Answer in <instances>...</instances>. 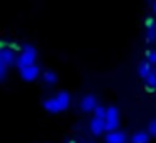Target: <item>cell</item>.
Listing matches in <instances>:
<instances>
[{
    "label": "cell",
    "mask_w": 156,
    "mask_h": 143,
    "mask_svg": "<svg viewBox=\"0 0 156 143\" xmlns=\"http://www.w3.org/2000/svg\"><path fill=\"white\" fill-rule=\"evenodd\" d=\"M69 106H71V94L67 91H59L55 96H52V98L44 101V109L47 113H52V115L66 111Z\"/></svg>",
    "instance_id": "cell-1"
},
{
    "label": "cell",
    "mask_w": 156,
    "mask_h": 143,
    "mask_svg": "<svg viewBox=\"0 0 156 143\" xmlns=\"http://www.w3.org/2000/svg\"><path fill=\"white\" fill-rule=\"evenodd\" d=\"M35 59H37V49L30 44H25V46H22L19 56L15 57V64H17V68H22V66L34 64Z\"/></svg>",
    "instance_id": "cell-2"
},
{
    "label": "cell",
    "mask_w": 156,
    "mask_h": 143,
    "mask_svg": "<svg viewBox=\"0 0 156 143\" xmlns=\"http://www.w3.org/2000/svg\"><path fill=\"white\" fill-rule=\"evenodd\" d=\"M121 123V116H119V109L116 106H108L106 108V115H104V126L106 131H112V130L119 128Z\"/></svg>",
    "instance_id": "cell-3"
},
{
    "label": "cell",
    "mask_w": 156,
    "mask_h": 143,
    "mask_svg": "<svg viewBox=\"0 0 156 143\" xmlns=\"http://www.w3.org/2000/svg\"><path fill=\"white\" fill-rule=\"evenodd\" d=\"M19 71H20V78L24 81H34L41 74V69H39V66L35 62L34 64H29V66H22V68H19Z\"/></svg>",
    "instance_id": "cell-4"
},
{
    "label": "cell",
    "mask_w": 156,
    "mask_h": 143,
    "mask_svg": "<svg viewBox=\"0 0 156 143\" xmlns=\"http://www.w3.org/2000/svg\"><path fill=\"white\" fill-rule=\"evenodd\" d=\"M96 106H98V98L94 94H84L79 99V109L82 113H92Z\"/></svg>",
    "instance_id": "cell-5"
},
{
    "label": "cell",
    "mask_w": 156,
    "mask_h": 143,
    "mask_svg": "<svg viewBox=\"0 0 156 143\" xmlns=\"http://www.w3.org/2000/svg\"><path fill=\"white\" fill-rule=\"evenodd\" d=\"M104 143H128V136H126L124 131L121 130H112V131H108L104 136Z\"/></svg>",
    "instance_id": "cell-6"
},
{
    "label": "cell",
    "mask_w": 156,
    "mask_h": 143,
    "mask_svg": "<svg viewBox=\"0 0 156 143\" xmlns=\"http://www.w3.org/2000/svg\"><path fill=\"white\" fill-rule=\"evenodd\" d=\"M15 52L14 49L10 47H4V49H0V62L2 64H5L7 68H10L12 64H15Z\"/></svg>",
    "instance_id": "cell-7"
},
{
    "label": "cell",
    "mask_w": 156,
    "mask_h": 143,
    "mask_svg": "<svg viewBox=\"0 0 156 143\" xmlns=\"http://www.w3.org/2000/svg\"><path fill=\"white\" fill-rule=\"evenodd\" d=\"M89 131H91L94 136H101L102 133L106 131L104 119H102V118H96V116H94V118L89 121Z\"/></svg>",
    "instance_id": "cell-8"
},
{
    "label": "cell",
    "mask_w": 156,
    "mask_h": 143,
    "mask_svg": "<svg viewBox=\"0 0 156 143\" xmlns=\"http://www.w3.org/2000/svg\"><path fill=\"white\" fill-rule=\"evenodd\" d=\"M149 140H151V135L148 131H136L129 138V141L131 143H149Z\"/></svg>",
    "instance_id": "cell-9"
},
{
    "label": "cell",
    "mask_w": 156,
    "mask_h": 143,
    "mask_svg": "<svg viewBox=\"0 0 156 143\" xmlns=\"http://www.w3.org/2000/svg\"><path fill=\"white\" fill-rule=\"evenodd\" d=\"M151 71H153V66L149 64V62L146 61V59L138 66V74H139V78H141V79H146V76H148Z\"/></svg>",
    "instance_id": "cell-10"
},
{
    "label": "cell",
    "mask_w": 156,
    "mask_h": 143,
    "mask_svg": "<svg viewBox=\"0 0 156 143\" xmlns=\"http://www.w3.org/2000/svg\"><path fill=\"white\" fill-rule=\"evenodd\" d=\"M42 79H44V82L47 86H54L57 82V74L54 71H51V69H47V71L42 72Z\"/></svg>",
    "instance_id": "cell-11"
},
{
    "label": "cell",
    "mask_w": 156,
    "mask_h": 143,
    "mask_svg": "<svg viewBox=\"0 0 156 143\" xmlns=\"http://www.w3.org/2000/svg\"><path fill=\"white\" fill-rule=\"evenodd\" d=\"M143 81L146 82V86H148L149 89H156V66H153V71L149 72V74L146 76V79H143Z\"/></svg>",
    "instance_id": "cell-12"
},
{
    "label": "cell",
    "mask_w": 156,
    "mask_h": 143,
    "mask_svg": "<svg viewBox=\"0 0 156 143\" xmlns=\"http://www.w3.org/2000/svg\"><path fill=\"white\" fill-rule=\"evenodd\" d=\"M146 42L148 44H154L156 42V24L151 25V27H146Z\"/></svg>",
    "instance_id": "cell-13"
},
{
    "label": "cell",
    "mask_w": 156,
    "mask_h": 143,
    "mask_svg": "<svg viewBox=\"0 0 156 143\" xmlns=\"http://www.w3.org/2000/svg\"><path fill=\"white\" fill-rule=\"evenodd\" d=\"M146 61H148L151 66H156V51H154V49L146 51Z\"/></svg>",
    "instance_id": "cell-14"
},
{
    "label": "cell",
    "mask_w": 156,
    "mask_h": 143,
    "mask_svg": "<svg viewBox=\"0 0 156 143\" xmlns=\"http://www.w3.org/2000/svg\"><path fill=\"white\" fill-rule=\"evenodd\" d=\"M92 113H94V116H96V118H102V119H104V115H106V108H104V106H96V108H94V111H92Z\"/></svg>",
    "instance_id": "cell-15"
},
{
    "label": "cell",
    "mask_w": 156,
    "mask_h": 143,
    "mask_svg": "<svg viewBox=\"0 0 156 143\" xmlns=\"http://www.w3.org/2000/svg\"><path fill=\"white\" fill-rule=\"evenodd\" d=\"M148 133L151 136H156V118L151 119V121L148 123Z\"/></svg>",
    "instance_id": "cell-16"
},
{
    "label": "cell",
    "mask_w": 156,
    "mask_h": 143,
    "mask_svg": "<svg viewBox=\"0 0 156 143\" xmlns=\"http://www.w3.org/2000/svg\"><path fill=\"white\" fill-rule=\"evenodd\" d=\"M7 71H9V68L5 64H2V62H0V82L7 78Z\"/></svg>",
    "instance_id": "cell-17"
},
{
    "label": "cell",
    "mask_w": 156,
    "mask_h": 143,
    "mask_svg": "<svg viewBox=\"0 0 156 143\" xmlns=\"http://www.w3.org/2000/svg\"><path fill=\"white\" fill-rule=\"evenodd\" d=\"M144 25H146V27H151V25H154V19H153V17H146Z\"/></svg>",
    "instance_id": "cell-18"
},
{
    "label": "cell",
    "mask_w": 156,
    "mask_h": 143,
    "mask_svg": "<svg viewBox=\"0 0 156 143\" xmlns=\"http://www.w3.org/2000/svg\"><path fill=\"white\" fill-rule=\"evenodd\" d=\"M153 12H154V14H156V0H154V2H153Z\"/></svg>",
    "instance_id": "cell-19"
},
{
    "label": "cell",
    "mask_w": 156,
    "mask_h": 143,
    "mask_svg": "<svg viewBox=\"0 0 156 143\" xmlns=\"http://www.w3.org/2000/svg\"><path fill=\"white\" fill-rule=\"evenodd\" d=\"M84 143H96V141H94V140H86Z\"/></svg>",
    "instance_id": "cell-20"
},
{
    "label": "cell",
    "mask_w": 156,
    "mask_h": 143,
    "mask_svg": "<svg viewBox=\"0 0 156 143\" xmlns=\"http://www.w3.org/2000/svg\"><path fill=\"white\" fill-rule=\"evenodd\" d=\"M67 143H76V141H74V140H69V141H67Z\"/></svg>",
    "instance_id": "cell-21"
}]
</instances>
